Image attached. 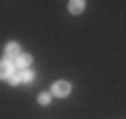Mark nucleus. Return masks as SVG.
<instances>
[{
  "label": "nucleus",
  "instance_id": "obj_1",
  "mask_svg": "<svg viewBox=\"0 0 126 119\" xmlns=\"http://www.w3.org/2000/svg\"><path fill=\"white\" fill-rule=\"evenodd\" d=\"M69 92H72V84L69 82H55L53 88H50V96H57V98L69 96Z\"/></svg>",
  "mask_w": 126,
  "mask_h": 119
},
{
  "label": "nucleus",
  "instance_id": "obj_2",
  "mask_svg": "<svg viewBox=\"0 0 126 119\" xmlns=\"http://www.w3.org/2000/svg\"><path fill=\"white\" fill-rule=\"evenodd\" d=\"M19 54H21V46H19L17 42H9V44L4 46V59L6 61H15Z\"/></svg>",
  "mask_w": 126,
  "mask_h": 119
},
{
  "label": "nucleus",
  "instance_id": "obj_3",
  "mask_svg": "<svg viewBox=\"0 0 126 119\" xmlns=\"http://www.w3.org/2000/svg\"><path fill=\"white\" fill-rule=\"evenodd\" d=\"M30 65H32V54H27V52H21L17 59H15V69L17 71H25V69H30Z\"/></svg>",
  "mask_w": 126,
  "mask_h": 119
},
{
  "label": "nucleus",
  "instance_id": "obj_4",
  "mask_svg": "<svg viewBox=\"0 0 126 119\" xmlns=\"http://www.w3.org/2000/svg\"><path fill=\"white\" fill-rule=\"evenodd\" d=\"M15 71V67H13V63L11 61H6V59H2L0 61V79H9V75Z\"/></svg>",
  "mask_w": 126,
  "mask_h": 119
},
{
  "label": "nucleus",
  "instance_id": "obj_5",
  "mask_svg": "<svg viewBox=\"0 0 126 119\" xmlns=\"http://www.w3.org/2000/svg\"><path fill=\"white\" fill-rule=\"evenodd\" d=\"M84 2H82V0H72V2H69V4H67V9H69V13H72V15H80L82 13V11H84Z\"/></svg>",
  "mask_w": 126,
  "mask_h": 119
},
{
  "label": "nucleus",
  "instance_id": "obj_6",
  "mask_svg": "<svg viewBox=\"0 0 126 119\" xmlns=\"http://www.w3.org/2000/svg\"><path fill=\"white\" fill-rule=\"evenodd\" d=\"M21 73V82L23 84H30V82H34V77H36V73L32 69H25V71H19Z\"/></svg>",
  "mask_w": 126,
  "mask_h": 119
},
{
  "label": "nucleus",
  "instance_id": "obj_7",
  "mask_svg": "<svg viewBox=\"0 0 126 119\" xmlns=\"http://www.w3.org/2000/svg\"><path fill=\"white\" fill-rule=\"evenodd\" d=\"M6 82H9V84H11V86H17V84H21V73H19V71H17V69H15V71H13V73H11V75H9V79H6Z\"/></svg>",
  "mask_w": 126,
  "mask_h": 119
},
{
  "label": "nucleus",
  "instance_id": "obj_8",
  "mask_svg": "<svg viewBox=\"0 0 126 119\" xmlns=\"http://www.w3.org/2000/svg\"><path fill=\"white\" fill-rule=\"evenodd\" d=\"M50 98H53V96H50L48 92H42L40 96H38V105H42V107H46V105H50Z\"/></svg>",
  "mask_w": 126,
  "mask_h": 119
}]
</instances>
